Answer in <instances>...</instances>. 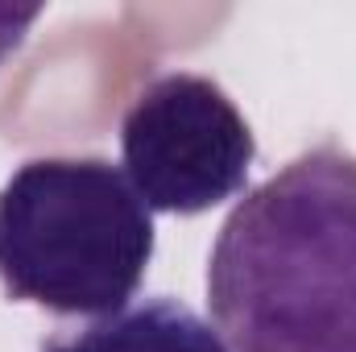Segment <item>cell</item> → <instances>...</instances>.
<instances>
[{"label": "cell", "mask_w": 356, "mask_h": 352, "mask_svg": "<svg viewBox=\"0 0 356 352\" xmlns=\"http://www.w3.org/2000/svg\"><path fill=\"white\" fill-rule=\"evenodd\" d=\"M207 307L232 352H356V154L315 145L228 211Z\"/></svg>", "instance_id": "obj_1"}, {"label": "cell", "mask_w": 356, "mask_h": 352, "mask_svg": "<svg viewBox=\"0 0 356 352\" xmlns=\"http://www.w3.org/2000/svg\"><path fill=\"white\" fill-rule=\"evenodd\" d=\"M154 262V211L108 158H29L0 186V282L54 315H116Z\"/></svg>", "instance_id": "obj_2"}, {"label": "cell", "mask_w": 356, "mask_h": 352, "mask_svg": "<svg viewBox=\"0 0 356 352\" xmlns=\"http://www.w3.org/2000/svg\"><path fill=\"white\" fill-rule=\"evenodd\" d=\"M120 162L149 211L199 216L245 195L257 137L216 79L166 71L129 99Z\"/></svg>", "instance_id": "obj_3"}, {"label": "cell", "mask_w": 356, "mask_h": 352, "mask_svg": "<svg viewBox=\"0 0 356 352\" xmlns=\"http://www.w3.org/2000/svg\"><path fill=\"white\" fill-rule=\"evenodd\" d=\"M42 352H232L224 336L170 294L133 303L116 315L91 319L75 332L50 336Z\"/></svg>", "instance_id": "obj_4"}, {"label": "cell", "mask_w": 356, "mask_h": 352, "mask_svg": "<svg viewBox=\"0 0 356 352\" xmlns=\"http://www.w3.org/2000/svg\"><path fill=\"white\" fill-rule=\"evenodd\" d=\"M38 17H42V8H0V67L25 46Z\"/></svg>", "instance_id": "obj_5"}]
</instances>
